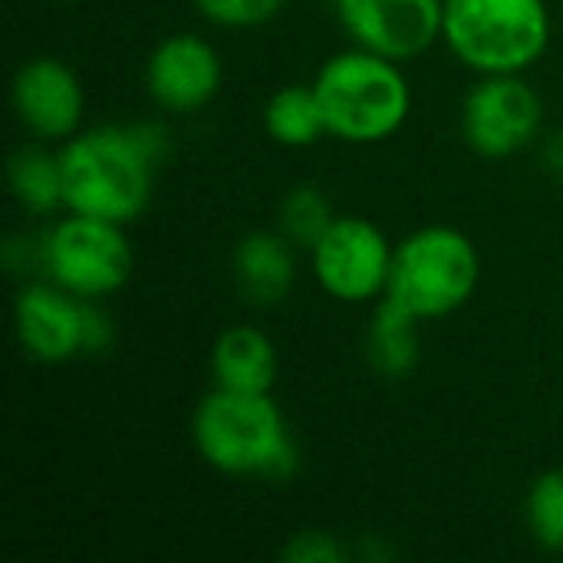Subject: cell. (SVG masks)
Listing matches in <instances>:
<instances>
[{"label":"cell","mask_w":563,"mask_h":563,"mask_svg":"<svg viewBox=\"0 0 563 563\" xmlns=\"http://www.w3.org/2000/svg\"><path fill=\"white\" fill-rule=\"evenodd\" d=\"M191 442L205 465L231 478L284 482L300 468V449L271 393H208L191 416Z\"/></svg>","instance_id":"obj_2"},{"label":"cell","mask_w":563,"mask_h":563,"mask_svg":"<svg viewBox=\"0 0 563 563\" xmlns=\"http://www.w3.org/2000/svg\"><path fill=\"white\" fill-rule=\"evenodd\" d=\"M10 106L33 139L66 142L82 125L86 92L69 63L56 56H33L13 73Z\"/></svg>","instance_id":"obj_10"},{"label":"cell","mask_w":563,"mask_h":563,"mask_svg":"<svg viewBox=\"0 0 563 563\" xmlns=\"http://www.w3.org/2000/svg\"><path fill=\"white\" fill-rule=\"evenodd\" d=\"M482 280V257L468 234L449 224H426L402 238L393 254L386 300L416 320H442L462 310Z\"/></svg>","instance_id":"obj_5"},{"label":"cell","mask_w":563,"mask_h":563,"mask_svg":"<svg viewBox=\"0 0 563 563\" xmlns=\"http://www.w3.org/2000/svg\"><path fill=\"white\" fill-rule=\"evenodd\" d=\"M544 122V102L525 73L482 76L462 102V135L482 158L525 152Z\"/></svg>","instance_id":"obj_7"},{"label":"cell","mask_w":563,"mask_h":563,"mask_svg":"<svg viewBox=\"0 0 563 563\" xmlns=\"http://www.w3.org/2000/svg\"><path fill=\"white\" fill-rule=\"evenodd\" d=\"M211 376L218 389L271 393L277 379V350L257 327H228L211 346Z\"/></svg>","instance_id":"obj_14"},{"label":"cell","mask_w":563,"mask_h":563,"mask_svg":"<svg viewBox=\"0 0 563 563\" xmlns=\"http://www.w3.org/2000/svg\"><path fill=\"white\" fill-rule=\"evenodd\" d=\"M346 558H350L346 544L336 534L317 528L294 534L280 551V561L287 563H343Z\"/></svg>","instance_id":"obj_21"},{"label":"cell","mask_w":563,"mask_h":563,"mask_svg":"<svg viewBox=\"0 0 563 563\" xmlns=\"http://www.w3.org/2000/svg\"><path fill=\"white\" fill-rule=\"evenodd\" d=\"M336 16L369 53L409 63L442 40V0H333Z\"/></svg>","instance_id":"obj_9"},{"label":"cell","mask_w":563,"mask_h":563,"mask_svg":"<svg viewBox=\"0 0 563 563\" xmlns=\"http://www.w3.org/2000/svg\"><path fill=\"white\" fill-rule=\"evenodd\" d=\"M313 92L327 122V135L369 145L396 135L412 109V89L396 59L350 46L333 53L317 79Z\"/></svg>","instance_id":"obj_3"},{"label":"cell","mask_w":563,"mask_h":563,"mask_svg":"<svg viewBox=\"0 0 563 563\" xmlns=\"http://www.w3.org/2000/svg\"><path fill=\"white\" fill-rule=\"evenodd\" d=\"M412 313L396 307L393 300H379L369 333H366V360L383 379H406L416 373L422 360V333Z\"/></svg>","instance_id":"obj_15"},{"label":"cell","mask_w":563,"mask_h":563,"mask_svg":"<svg viewBox=\"0 0 563 563\" xmlns=\"http://www.w3.org/2000/svg\"><path fill=\"white\" fill-rule=\"evenodd\" d=\"M112 317L99 307V300H82V353H106L112 346Z\"/></svg>","instance_id":"obj_22"},{"label":"cell","mask_w":563,"mask_h":563,"mask_svg":"<svg viewBox=\"0 0 563 563\" xmlns=\"http://www.w3.org/2000/svg\"><path fill=\"white\" fill-rule=\"evenodd\" d=\"M336 221L327 195L317 185H297L280 201V231L297 244L313 251V244L327 234V228Z\"/></svg>","instance_id":"obj_19"},{"label":"cell","mask_w":563,"mask_h":563,"mask_svg":"<svg viewBox=\"0 0 563 563\" xmlns=\"http://www.w3.org/2000/svg\"><path fill=\"white\" fill-rule=\"evenodd\" d=\"M525 521L538 548L563 554V468L534 478L525 498Z\"/></svg>","instance_id":"obj_18"},{"label":"cell","mask_w":563,"mask_h":563,"mask_svg":"<svg viewBox=\"0 0 563 563\" xmlns=\"http://www.w3.org/2000/svg\"><path fill=\"white\" fill-rule=\"evenodd\" d=\"M172 148L158 122L79 129L59 145L63 208L132 224L152 201L155 172Z\"/></svg>","instance_id":"obj_1"},{"label":"cell","mask_w":563,"mask_h":563,"mask_svg":"<svg viewBox=\"0 0 563 563\" xmlns=\"http://www.w3.org/2000/svg\"><path fill=\"white\" fill-rule=\"evenodd\" d=\"M40 267L46 280L73 297L106 300L132 280L135 251L125 224L69 211L40 241Z\"/></svg>","instance_id":"obj_6"},{"label":"cell","mask_w":563,"mask_h":563,"mask_svg":"<svg viewBox=\"0 0 563 563\" xmlns=\"http://www.w3.org/2000/svg\"><path fill=\"white\" fill-rule=\"evenodd\" d=\"M294 241L284 231H251L234 244V280L251 303H280L297 280Z\"/></svg>","instance_id":"obj_13"},{"label":"cell","mask_w":563,"mask_h":563,"mask_svg":"<svg viewBox=\"0 0 563 563\" xmlns=\"http://www.w3.org/2000/svg\"><path fill=\"white\" fill-rule=\"evenodd\" d=\"M541 162H544V168H548L551 175L563 178V132L551 135V139L544 142V148H541Z\"/></svg>","instance_id":"obj_23"},{"label":"cell","mask_w":563,"mask_h":563,"mask_svg":"<svg viewBox=\"0 0 563 563\" xmlns=\"http://www.w3.org/2000/svg\"><path fill=\"white\" fill-rule=\"evenodd\" d=\"M221 56L198 33L165 36L145 59V89L165 112H198L221 89Z\"/></svg>","instance_id":"obj_11"},{"label":"cell","mask_w":563,"mask_h":563,"mask_svg":"<svg viewBox=\"0 0 563 563\" xmlns=\"http://www.w3.org/2000/svg\"><path fill=\"white\" fill-rule=\"evenodd\" d=\"M264 129L277 145H287V148H307L317 139H323L327 122H323L313 82L310 86L294 82V86L277 89L264 106Z\"/></svg>","instance_id":"obj_17"},{"label":"cell","mask_w":563,"mask_h":563,"mask_svg":"<svg viewBox=\"0 0 563 563\" xmlns=\"http://www.w3.org/2000/svg\"><path fill=\"white\" fill-rule=\"evenodd\" d=\"M7 181L13 201L30 214H49L63 208V165L59 152L46 148L40 139L10 152Z\"/></svg>","instance_id":"obj_16"},{"label":"cell","mask_w":563,"mask_h":563,"mask_svg":"<svg viewBox=\"0 0 563 563\" xmlns=\"http://www.w3.org/2000/svg\"><path fill=\"white\" fill-rule=\"evenodd\" d=\"M13 333L20 350L43 366H63L82 353V297L53 280L20 287L13 300Z\"/></svg>","instance_id":"obj_12"},{"label":"cell","mask_w":563,"mask_h":563,"mask_svg":"<svg viewBox=\"0 0 563 563\" xmlns=\"http://www.w3.org/2000/svg\"><path fill=\"white\" fill-rule=\"evenodd\" d=\"M396 247L389 238L360 214H336L327 234L313 244V277L333 300L366 303L386 297Z\"/></svg>","instance_id":"obj_8"},{"label":"cell","mask_w":563,"mask_h":563,"mask_svg":"<svg viewBox=\"0 0 563 563\" xmlns=\"http://www.w3.org/2000/svg\"><path fill=\"white\" fill-rule=\"evenodd\" d=\"M195 10L224 30H251V26H264L271 23L287 0H191Z\"/></svg>","instance_id":"obj_20"},{"label":"cell","mask_w":563,"mask_h":563,"mask_svg":"<svg viewBox=\"0 0 563 563\" xmlns=\"http://www.w3.org/2000/svg\"><path fill=\"white\" fill-rule=\"evenodd\" d=\"M442 40L475 73H528L551 46L548 0H442Z\"/></svg>","instance_id":"obj_4"}]
</instances>
